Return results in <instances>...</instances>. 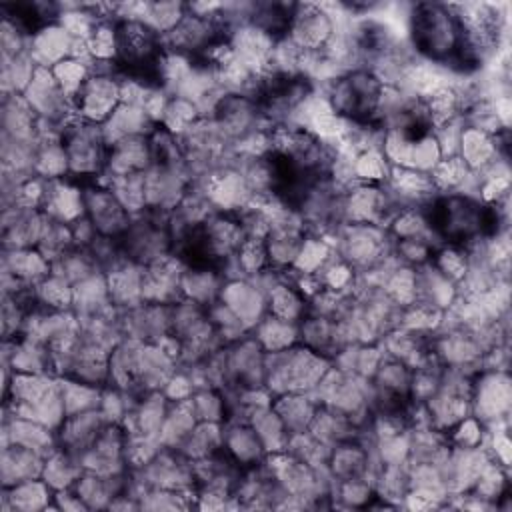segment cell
Masks as SVG:
<instances>
[{"label":"cell","instance_id":"cell-11","mask_svg":"<svg viewBox=\"0 0 512 512\" xmlns=\"http://www.w3.org/2000/svg\"><path fill=\"white\" fill-rule=\"evenodd\" d=\"M150 166L152 154L148 136H132L108 146V160L104 172L110 174V178L138 174L148 170Z\"/></svg>","mask_w":512,"mask_h":512},{"label":"cell","instance_id":"cell-1","mask_svg":"<svg viewBox=\"0 0 512 512\" xmlns=\"http://www.w3.org/2000/svg\"><path fill=\"white\" fill-rule=\"evenodd\" d=\"M406 28L410 48L420 60L450 72L454 70L462 44V28L452 4H410L406 12Z\"/></svg>","mask_w":512,"mask_h":512},{"label":"cell","instance_id":"cell-18","mask_svg":"<svg viewBox=\"0 0 512 512\" xmlns=\"http://www.w3.org/2000/svg\"><path fill=\"white\" fill-rule=\"evenodd\" d=\"M52 488L38 478L18 482L14 486H4V510H34L46 506Z\"/></svg>","mask_w":512,"mask_h":512},{"label":"cell","instance_id":"cell-9","mask_svg":"<svg viewBox=\"0 0 512 512\" xmlns=\"http://www.w3.org/2000/svg\"><path fill=\"white\" fill-rule=\"evenodd\" d=\"M72 48L74 38L58 22H52L30 36L26 52L38 68H54L72 56Z\"/></svg>","mask_w":512,"mask_h":512},{"label":"cell","instance_id":"cell-13","mask_svg":"<svg viewBox=\"0 0 512 512\" xmlns=\"http://www.w3.org/2000/svg\"><path fill=\"white\" fill-rule=\"evenodd\" d=\"M44 454L20 446V444H4L2 448V480L4 486H14L24 480H32L42 476Z\"/></svg>","mask_w":512,"mask_h":512},{"label":"cell","instance_id":"cell-15","mask_svg":"<svg viewBox=\"0 0 512 512\" xmlns=\"http://www.w3.org/2000/svg\"><path fill=\"white\" fill-rule=\"evenodd\" d=\"M222 446L240 466L258 464L262 460V454L266 452L254 428L250 424H240V422L224 430Z\"/></svg>","mask_w":512,"mask_h":512},{"label":"cell","instance_id":"cell-10","mask_svg":"<svg viewBox=\"0 0 512 512\" xmlns=\"http://www.w3.org/2000/svg\"><path fill=\"white\" fill-rule=\"evenodd\" d=\"M40 210L56 222L72 224L84 216V188L66 178L48 180Z\"/></svg>","mask_w":512,"mask_h":512},{"label":"cell","instance_id":"cell-3","mask_svg":"<svg viewBox=\"0 0 512 512\" xmlns=\"http://www.w3.org/2000/svg\"><path fill=\"white\" fill-rule=\"evenodd\" d=\"M328 370L330 360L302 344L264 354V384L276 396L312 392Z\"/></svg>","mask_w":512,"mask_h":512},{"label":"cell","instance_id":"cell-17","mask_svg":"<svg viewBox=\"0 0 512 512\" xmlns=\"http://www.w3.org/2000/svg\"><path fill=\"white\" fill-rule=\"evenodd\" d=\"M254 340L260 344L264 352H280L294 344H298V324L284 322L266 314L254 326Z\"/></svg>","mask_w":512,"mask_h":512},{"label":"cell","instance_id":"cell-7","mask_svg":"<svg viewBox=\"0 0 512 512\" xmlns=\"http://www.w3.org/2000/svg\"><path fill=\"white\" fill-rule=\"evenodd\" d=\"M510 408V380L500 368H484L472 380L470 414L482 424H496Z\"/></svg>","mask_w":512,"mask_h":512},{"label":"cell","instance_id":"cell-16","mask_svg":"<svg viewBox=\"0 0 512 512\" xmlns=\"http://www.w3.org/2000/svg\"><path fill=\"white\" fill-rule=\"evenodd\" d=\"M458 156L466 162V166L472 172H478L486 168L490 162H494L498 156L496 152V142L492 134H486L482 130L470 128L464 124L462 136H460V146H458Z\"/></svg>","mask_w":512,"mask_h":512},{"label":"cell","instance_id":"cell-12","mask_svg":"<svg viewBox=\"0 0 512 512\" xmlns=\"http://www.w3.org/2000/svg\"><path fill=\"white\" fill-rule=\"evenodd\" d=\"M272 410L278 414L288 434H298L310 428L318 402L312 392H288L274 398Z\"/></svg>","mask_w":512,"mask_h":512},{"label":"cell","instance_id":"cell-4","mask_svg":"<svg viewBox=\"0 0 512 512\" xmlns=\"http://www.w3.org/2000/svg\"><path fill=\"white\" fill-rule=\"evenodd\" d=\"M60 142L68 160V176L96 180L106 170L108 144L100 124L86 122L76 114L62 124Z\"/></svg>","mask_w":512,"mask_h":512},{"label":"cell","instance_id":"cell-8","mask_svg":"<svg viewBox=\"0 0 512 512\" xmlns=\"http://www.w3.org/2000/svg\"><path fill=\"white\" fill-rule=\"evenodd\" d=\"M82 188H84V214L92 222L96 234L118 240L126 232L132 220V214L122 206L118 196L106 184L92 182Z\"/></svg>","mask_w":512,"mask_h":512},{"label":"cell","instance_id":"cell-5","mask_svg":"<svg viewBox=\"0 0 512 512\" xmlns=\"http://www.w3.org/2000/svg\"><path fill=\"white\" fill-rule=\"evenodd\" d=\"M120 74L114 64H96L72 98L74 114L92 124H104L120 106Z\"/></svg>","mask_w":512,"mask_h":512},{"label":"cell","instance_id":"cell-14","mask_svg":"<svg viewBox=\"0 0 512 512\" xmlns=\"http://www.w3.org/2000/svg\"><path fill=\"white\" fill-rule=\"evenodd\" d=\"M296 2H252L250 24L264 30L274 40L288 36Z\"/></svg>","mask_w":512,"mask_h":512},{"label":"cell","instance_id":"cell-20","mask_svg":"<svg viewBox=\"0 0 512 512\" xmlns=\"http://www.w3.org/2000/svg\"><path fill=\"white\" fill-rule=\"evenodd\" d=\"M50 70L70 100L76 96V92L82 88L86 78L92 74V66L78 58H66Z\"/></svg>","mask_w":512,"mask_h":512},{"label":"cell","instance_id":"cell-2","mask_svg":"<svg viewBox=\"0 0 512 512\" xmlns=\"http://www.w3.org/2000/svg\"><path fill=\"white\" fill-rule=\"evenodd\" d=\"M382 80L368 68H352L328 82L326 100L332 110L354 124H380Z\"/></svg>","mask_w":512,"mask_h":512},{"label":"cell","instance_id":"cell-6","mask_svg":"<svg viewBox=\"0 0 512 512\" xmlns=\"http://www.w3.org/2000/svg\"><path fill=\"white\" fill-rule=\"evenodd\" d=\"M342 20L336 14L334 4H298L288 30V40L302 52H320L332 40Z\"/></svg>","mask_w":512,"mask_h":512},{"label":"cell","instance_id":"cell-19","mask_svg":"<svg viewBox=\"0 0 512 512\" xmlns=\"http://www.w3.org/2000/svg\"><path fill=\"white\" fill-rule=\"evenodd\" d=\"M430 264L442 274L446 276L450 282L460 284L468 272V254L464 246H452V244H444L440 248L434 250Z\"/></svg>","mask_w":512,"mask_h":512}]
</instances>
